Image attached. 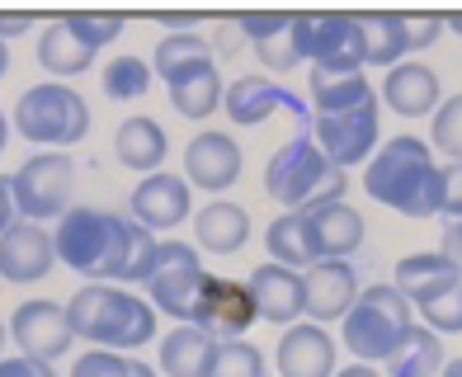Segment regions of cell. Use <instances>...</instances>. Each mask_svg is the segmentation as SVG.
<instances>
[{
  "mask_svg": "<svg viewBox=\"0 0 462 377\" xmlns=\"http://www.w3.org/2000/svg\"><path fill=\"white\" fill-rule=\"evenodd\" d=\"M222 109L231 114L236 128H255V123L274 118L279 109L298 114V99H292L279 80H269V76H236L226 86V95H222Z\"/></svg>",
  "mask_w": 462,
  "mask_h": 377,
  "instance_id": "44dd1931",
  "label": "cell"
},
{
  "mask_svg": "<svg viewBox=\"0 0 462 377\" xmlns=\"http://www.w3.org/2000/svg\"><path fill=\"white\" fill-rule=\"evenodd\" d=\"M0 377H57L52 363H38V359H0Z\"/></svg>",
  "mask_w": 462,
  "mask_h": 377,
  "instance_id": "7bdbcfd3",
  "label": "cell"
},
{
  "mask_svg": "<svg viewBox=\"0 0 462 377\" xmlns=\"http://www.w3.org/2000/svg\"><path fill=\"white\" fill-rule=\"evenodd\" d=\"M165 90H171L175 114H180V118H189V123L213 118V114L222 109V95H226L222 71H217V67H203V71H194V76L175 80V86H165Z\"/></svg>",
  "mask_w": 462,
  "mask_h": 377,
  "instance_id": "4dcf8cb0",
  "label": "cell"
},
{
  "mask_svg": "<svg viewBox=\"0 0 462 377\" xmlns=\"http://www.w3.org/2000/svg\"><path fill=\"white\" fill-rule=\"evenodd\" d=\"M345 170L335 165L311 133L288 137L274 156L264 165V194L283 203L288 213H307V207H321V203H340L345 198Z\"/></svg>",
  "mask_w": 462,
  "mask_h": 377,
  "instance_id": "277c9868",
  "label": "cell"
},
{
  "mask_svg": "<svg viewBox=\"0 0 462 377\" xmlns=\"http://www.w3.org/2000/svg\"><path fill=\"white\" fill-rule=\"evenodd\" d=\"M0 359H5V321H0Z\"/></svg>",
  "mask_w": 462,
  "mask_h": 377,
  "instance_id": "11a10c76",
  "label": "cell"
},
{
  "mask_svg": "<svg viewBox=\"0 0 462 377\" xmlns=\"http://www.w3.org/2000/svg\"><path fill=\"white\" fill-rule=\"evenodd\" d=\"M335 377H383L373 363H349V368H335Z\"/></svg>",
  "mask_w": 462,
  "mask_h": 377,
  "instance_id": "c3c4849f",
  "label": "cell"
},
{
  "mask_svg": "<svg viewBox=\"0 0 462 377\" xmlns=\"http://www.w3.org/2000/svg\"><path fill=\"white\" fill-rule=\"evenodd\" d=\"M359 19V43H364V67H402L406 61V33L402 14H354Z\"/></svg>",
  "mask_w": 462,
  "mask_h": 377,
  "instance_id": "83f0119b",
  "label": "cell"
},
{
  "mask_svg": "<svg viewBox=\"0 0 462 377\" xmlns=\"http://www.w3.org/2000/svg\"><path fill=\"white\" fill-rule=\"evenodd\" d=\"M279 377H335V335L317 321H298L279 340Z\"/></svg>",
  "mask_w": 462,
  "mask_h": 377,
  "instance_id": "d6986e66",
  "label": "cell"
},
{
  "mask_svg": "<svg viewBox=\"0 0 462 377\" xmlns=\"http://www.w3.org/2000/svg\"><path fill=\"white\" fill-rule=\"evenodd\" d=\"M411 307H420V317H425V326L434 335H457L462 330V274L430 288L425 298H415Z\"/></svg>",
  "mask_w": 462,
  "mask_h": 377,
  "instance_id": "e575fe53",
  "label": "cell"
},
{
  "mask_svg": "<svg viewBox=\"0 0 462 377\" xmlns=\"http://www.w3.org/2000/svg\"><path fill=\"white\" fill-rule=\"evenodd\" d=\"M402 33H406V48L411 52H425V48L439 43L444 19H439V14H402Z\"/></svg>",
  "mask_w": 462,
  "mask_h": 377,
  "instance_id": "ab89813d",
  "label": "cell"
},
{
  "mask_svg": "<svg viewBox=\"0 0 462 377\" xmlns=\"http://www.w3.org/2000/svg\"><path fill=\"white\" fill-rule=\"evenodd\" d=\"M38 67L48 76H86L95 67V48L80 43L67 19H52L43 38H38Z\"/></svg>",
  "mask_w": 462,
  "mask_h": 377,
  "instance_id": "4316f807",
  "label": "cell"
},
{
  "mask_svg": "<svg viewBox=\"0 0 462 377\" xmlns=\"http://www.w3.org/2000/svg\"><path fill=\"white\" fill-rule=\"evenodd\" d=\"M57 269V245L52 232L38 222L19 217L5 236H0V279L5 283H38Z\"/></svg>",
  "mask_w": 462,
  "mask_h": 377,
  "instance_id": "9a60e30c",
  "label": "cell"
},
{
  "mask_svg": "<svg viewBox=\"0 0 462 377\" xmlns=\"http://www.w3.org/2000/svg\"><path fill=\"white\" fill-rule=\"evenodd\" d=\"M364 194L411 222L439 217L444 213V165H439L430 142L411 133L387 137L364 165Z\"/></svg>",
  "mask_w": 462,
  "mask_h": 377,
  "instance_id": "7a4b0ae2",
  "label": "cell"
},
{
  "mask_svg": "<svg viewBox=\"0 0 462 377\" xmlns=\"http://www.w3.org/2000/svg\"><path fill=\"white\" fill-rule=\"evenodd\" d=\"M241 165H245V156H241V146L231 133L208 128L184 146V179L194 188H208V194H222V188L236 184Z\"/></svg>",
  "mask_w": 462,
  "mask_h": 377,
  "instance_id": "2e32d148",
  "label": "cell"
},
{
  "mask_svg": "<svg viewBox=\"0 0 462 377\" xmlns=\"http://www.w3.org/2000/svg\"><path fill=\"white\" fill-rule=\"evenodd\" d=\"M194 241L208 255H236V250L250 241V213L241 203L213 198L208 207L194 213Z\"/></svg>",
  "mask_w": 462,
  "mask_h": 377,
  "instance_id": "7402d4cb",
  "label": "cell"
},
{
  "mask_svg": "<svg viewBox=\"0 0 462 377\" xmlns=\"http://www.w3.org/2000/svg\"><path fill=\"white\" fill-rule=\"evenodd\" d=\"M57 264L90 283H146L156 260V236L142 222L109 207H71L52 232Z\"/></svg>",
  "mask_w": 462,
  "mask_h": 377,
  "instance_id": "6da1fadb",
  "label": "cell"
},
{
  "mask_svg": "<svg viewBox=\"0 0 462 377\" xmlns=\"http://www.w3.org/2000/svg\"><path fill=\"white\" fill-rule=\"evenodd\" d=\"M264 250L269 260L292 269V274H302V269H311L317 260H311V245H307V232H302V213H283L264 226Z\"/></svg>",
  "mask_w": 462,
  "mask_h": 377,
  "instance_id": "1f68e13d",
  "label": "cell"
},
{
  "mask_svg": "<svg viewBox=\"0 0 462 377\" xmlns=\"http://www.w3.org/2000/svg\"><path fill=\"white\" fill-rule=\"evenodd\" d=\"M10 128L33 146H76L90 133V104L67 80H38L14 99Z\"/></svg>",
  "mask_w": 462,
  "mask_h": 377,
  "instance_id": "8992f818",
  "label": "cell"
},
{
  "mask_svg": "<svg viewBox=\"0 0 462 377\" xmlns=\"http://www.w3.org/2000/svg\"><path fill=\"white\" fill-rule=\"evenodd\" d=\"M24 29H33V14H0V38H5V33H24Z\"/></svg>",
  "mask_w": 462,
  "mask_h": 377,
  "instance_id": "bcb514c9",
  "label": "cell"
},
{
  "mask_svg": "<svg viewBox=\"0 0 462 377\" xmlns=\"http://www.w3.org/2000/svg\"><path fill=\"white\" fill-rule=\"evenodd\" d=\"M444 222H462V165H444Z\"/></svg>",
  "mask_w": 462,
  "mask_h": 377,
  "instance_id": "b9f144b4",
  "label": "cell"
},
{
  "mask_svg": "<svg viewBox=\"0 0 462 377\" xmlns=\"http://www.w3.org/2000/svg\"><path fill=\"white\" fill-rule=\"evenodd\" d=\"M444 24H448L453 33H462V14H448V19H444Z\"/></svg>",
  "mask_w": 462,
  "mask_h": 377,
  "instance_id": "db71d44e",
  "label": "cell"
},
{
  "mask_svg": "<svg viewBox=\"0 0 462 377\" xmlns=\"http://www.w3.org/2000/svg\"><path fill=\"white\" fill-rule=\"evenodd\" d=\"M5 71H10V43L0 38V76H5Z\"/></svg>",
  "mask_w": 462,
  "mask_h": 377,
  "instance_id": "816d5d0a",
  "label": "cell"
},
{
  "mask_svg": "<svg viewBox=\"0 0 462 377\" xmlns=\"http://www.w3.org/2000/svg\"><path fill=\"white\" fill-rule=\"evenodd\" d=\"M5 142H10V118H5V109H0V152H5Z\"/></svg>",
  "mask_w": 462,
  "mask_h": 377,
  "instance_id": "f907efd6",
  "label": "cell"
},
{
  "mask_svg": "<svg viewBox=\"0 0 462 377\" xmlns=\"http://www.w3.org/2000/svg\"><path fill=\"white\" fill-rule=\"evenodd\" d=\"M292 43H298V57L311 61V67L364 71V43H359V19L354 14H335V10L292 14Z\"/></svg>",
  "mask_w": 462,
  "mask_h": 377,
  "instance_id": "30bf717a",
  "label": "cell"
},
{
  "mask_svg": "<svg viewBox=\"0 0 462 377\" xmlns=\"http://www.w3.org/2000/svg\"><path fill=\"white\" fill-rule=\"evenodd\" d=\"M430 146L434 156H448V165H462V90L448 95L430 118Z\"/></svg>",
  "mask_w": 462,
  "mask_h": 377,
  "instance_id": "d590c367",
  "label": "cell"
},
{
  "mask_svg": "<svg viewBox=\"0 0 462 377\" xmlns=\"http://www.w3.org/2000/svg\"><path fill=\"white\" fill-rule=\"evenodd\" d=\"M439 255H444L457 274H462V222H448L444 226V241H439Z\"/></svg>",
  "mask_w": 462,
  "mask_h": 377,
  "instance_id": "ee69618b",
  "label": "cell"
},
{
  "mask_svg": "<svg viewBox=\"0 0 462 377\" xmlns=\"http://www.w3.org/2000/svg\"><path fill=\"white\" fill-rule=\"evenodd\" d=\"M165 128L156 118H146V114H128L118 123V133H114V156L118 165H128V170L137 175H156L161 170V161H165Z\"/></svg>",
  "mask_w": 462,
  "mask_h": 377,
  "instance_id": "cb8c5ba5",
  "label": "cell"
},
{
  "mask_svg": "<svg viewBox=\"0 0 462 377\" xmlns=\"http://www.w3.org/2000/svg\"><path fill=\"white\" fill-rule=\"evenodd\" d=\"M307 90L317 114H340V109H359V104L377 99V90L368 86V76L359 67H311Z\"/></svg>",
  "mask_w": 462,
  "mask_h": 377,
  "instance_id": "d4e9b609",
  "label": "cell"
},
{
  "mask_svg": "<svg viewBox=\"0 0 462 377\" xmlns=\"http://www.w3.org/2000/svg\"><path fill=\"white\" fill-rule=\"evenodd\" d=\"M208 377H264V354L250 340H217Z\"/></svg>",
  "mask_w": 462,
  "mask_h": 377,
  "instance_id": "8d00e7d4",
  "label": "cell"
},
{
  "mask_svg": "<svg viewBox=\"0 0 462 377\" xmlns=\"http://www.w3.org/2000/svg\"><path fill=\"white\" fill-rule=\"evenodd\" d=\"M307 133L340 170L368 165L377 152V137H383V99H368L359 109H340V114H317Z\"/></svg>",
  "mask_w": 462,
  "mask_h": 377,
  "instance_id": "9c48e42d",
  "label": "cell"
},
{
  "mask_svg": "<svg viewBox=\"0 0 462 377\" xmlns=\"http://www.w3.org/2000/svg\"><path fill=\"white\" fill-rule=\"evenodd\" d=\"M128 377H156V368H152V363H142V359H133V368H128Z\"/></svg>",
  "mask_w": 462,
  "mask_h": 377,
  "instance_id": "681fc988",
  "label": "cell"
},
{
  "mask_svg": "<svg viewBox=\"0 0 462 377\" xmlns=\"http://www.w3.org/2000/svg\"><path fill=\"white\" fill-rule=\"evenodd\" d=\"M10 188L24 222H38V226L52 217L61 222L71 213V194H76V161L67 152H38L10 175Z\"/></svg>",
  "mask_w": 462,
  "mask_h": 377,
  "instance_id": "52a82bcc",
  "label": "cell"
},
{
  "mask_svg": "<svg viewBox=\"0 0 462 377\" xmlns=\"http://www.w3.org/2000/svg\"><path fill=\"white\" fill-rule=\"evenodd\" d=\"M208 48H213V61L222 57V61H231L241 48H245V33H241V19H222L217 24V33L208 38Z\"/></svg>",
  "mask_w": 462,
  "mask_h": 377,
  "instance_id": "60d3db41",
  "label": "cell"
},
{
  "mask_svg": "<svg viewBox=\"0 0 462 377\" xmlns=\"http://www.w3.org/2000/svg\"><path fill=\"white\" fill-rule=\"evenodd\" d=\"M133 354H114V349H86L71 363V377H128Z\"/></svg>",
  "mask_w": 462,
  "mask_h": 377,
  "instance_id": "f35d334b",
  "label": "cell"
},
{
  "mask_svg": "<svg viewBox=\"0 0 462 377\" xmlns=\"http://www.w3.org/2000/svg\"><path fill=\"white\" fill-rule=\"evenodd\" d=\"M377 99L402 118H420V114L434 118V109L444 104V95H439V71L425 67V61H402V67H392L383 76V95Z\"/></svg>",
  "mask_w": 462,
  "mask_h": 377,
  "instance_id": "ffe728a7",
  "label": "cell"
},
{
  "mask_svg": "<svg viewBox=\"0 0 462 377\" xmlns=\"http://www.w3.org/2000/svg\"><path fill=\"white\" fill-rule=\"evenodd\" d=\"M67 321L76 340H95V349L133 354L156 340V307L118 283H86L67 298Z\"/></svg>",
  "mask_w": 462,
  "mask_h": 377,
  "instance_id": "3957f363",
  "label": "cell"
},
{
  "mask_svg": "<svg viewBox=\"0 0 462 377\" xmlns=\"http://www.w3.org/2000/svg\"><path fill=\"white\" fill-rule=\"evenodd\" d=\"M156 24L175 29V33H194V14H156Z\"/></svg>",
  "mask_w": 462,
  "mask_h": 377,
  "instance_id": "7dc6e473",
  "label": "cell"
},
{
  "mask_svg": "<svg viewBox=\"0 0 462 377\" xmlns=\"http://www.w3.org/2000/svg\"><path fill=\"white\" fill-rule=\"evenodd\" d=\"M255 302H250V288L236 279H222V274H208L203 283V298H199V317L194 326L208 330L213 340H241V335L255 326Z\"/></svg>",
  "mask_w": 462,
  "mask_h": 377,
  "instance_id": "7c38bea8",
  "label": "cell"
},
{
  "mask_svg": "<svg viewBox=\"0 0 462 377\" xmlns=\"http://www.w3.org/2000/svg\"><path fill=\"white\" fill-rule=\"evenodd\" d=\"M302 232L311 245V260H349L354 250L364 245V213L340 203H321V207H307L302 213Z\"/></svg>",
  "mask_w": 462,
  "mask_h": 377,
  "instance_id": "5bb4252c",
  "label": "cell"
},
{
  "mask_svg": "<svg viewBox=\"0 0 462 377\" xmlns=\"http://www.w3.org/2000/svg\"><path fill=\"white\" fill-rule=\"evenodd\" d=\"M203 283H208V269H203L194 245L189 241H156V260H152V274H146V292H152L156 311L175 317L180 326H194Z\"/></svg>",
  "mask_w": 462,
  "mask_h": 377,
  "instance_id": "ba28073f",
  "label": "cell"
},
{
  "mask_svg": "<svg viewBox=\"0 0 462 377\" xmlns=\"http://www.w3.org/2000/svg\"><path fill=\"white\" fill-rule=\"evenodd\" d=\"M61 19H67L71 33L80 38V43H90L95 52L123 33V14H90V10H80V14H61Z\"/></svg>",
  "mask_w": 462,
  "mask_h": 377,
  "instance_id": "74e56055",
  "label": "cell"
},
{
  "mask_svg": "<svg viewBox=\"0 0 462 377\" xmlns=\"http://www.w3.org/2000/svg\"><path fill=\"white\" fill-rule=\"evenodd\" d=\"M411 326L415 307L406 292H396V283H368L345 317V349L359 363H387L396 345L411 335Z\"/></svg>",
  "mask_w": 462,
  "mask_h": 377,
  "instance_id": "5b68a950",
  "label": "cell"
},
{
  "mask_svg": "<svg viewBox=\"0 0 462 377\" xmlns=\"http://www.w3.org/2000/svg\"><path fill=\"white\" fill-rule=\"evenodd\" d=\"M307 317L326 326V321H345L349 317V307L359 302V269H354L349 260H321V264H311L307 274Z\"/></svg>",
  "mask_w": 462,
  "mask_h": 377,
  "instance_id": "e0dca14e",
  "label": "cell"
},
{
  "mask_svg": "<svg viewBox=\"0 0 462 377\" xmlns=\"http://www.w3.org/2000/svg\"><path fill=\"white\" fill-rule=\"evenodd\" d=\"M439 377H462V359H448V363H444V372H439Z\"/></svg>",
  "mask_w": 462,
  "mask_h": 377,
  "instance_id": "f5cc1de1",
  "label": "cell"
},
{
  "mask_svg": "<svg viewBox=\"0 0 462 377\" xmlns=\"http://www.w3.org/2000/svg\"><path fill=\"white\" fill-rule=\"evenodd\" d=\"M245 288H250V302H255L260 321L298 326V317L307 311V283H302V274H292L283 264H260L245 279Z\"/></svg>",
  "mask_w": 462,
  "mask_h": 377,
  "instance_id": "ac0fdd59",
  "label": "cell"
},
{
  "mask_svg": "<svg viewBox=\"0 0 462 377\" xmlns=\"http://www.w3.org/2000/svg\"><path fill=\"white\" fill-rule=\"evenodd\" d=\"M189 207H194V198H189V179L184 175H171V170L142 175V184L128 194V217L142 222L152 236L180 226L189 217Z\"/></svg>",
  "mask_w": 462,
  "mask_h": 377,
  "instance_id": "4fadbf2b",
  "label": "cell"
},
{
  "mask_svg": "<svg viewBox=\"0 0 462 377\" xmlns=\"http://www.w3.org/2000/svg\"><path fill=\"white\" fill-rule=\"evenodd\" d=\"M217 340L199 326H175L171 335H161V372L165 377H208Z\"/></svg>",
  "mask_w": 462,
  "mask_h": 377,
  "instance_id": "484cf974",
  "label": "cell"
},
{
  "mask_svg": "<svg viewBox=\"0 0 462 377\" xmlns=\"http://www.w3.org/2000/svg\"><path fill=\"white\" fill-rule=\"evenodd\" d=\"M152 61L146 57H133V52H123V57H114L109 67H104V76H99V86H104V95H109L114 104H133V99H142L146 90H152Z\"/></svg>",
  "mask_w": 462,
  "mask_h": 377,
  "instance_id": "d6a6232c",
  "label": "cell"
},
{
  "mask_svg": "<svg viewBox=\"0 0 462 377\" xmlns=\"http://www.w3.org/2000/svg\"><path fill=\"white\" fill-rule=\"evenodd\" d=\"M14 222H19V207H14V188H10V179H5V175H0V236H5Z\"/></svg>",
  "mask_w": 462,
  "mask_h": 377,
  "instance_id": "f6af8a7d",
  "label": "cell"
},
{
  "mask_svg": "<svg viewBox=\"0 0 462 377\" xmlns=\"http://www.w3.org/2000/svg\"><path fill=\"white\" fill-rule=\"evenodd\" d=\"M457 269L439 255V250H420V255H406L402 264H396V292H406V298L415 302V298H425L430 288H439L444 279H453Z\"/></svg>",
  "mask_w": 462,
  "mask_h": 377,
  "instance_id": "836d02e7",
  "label": "cell"
},
{
  "mask_svg": "<svg viewBox=\"0 0 462 377\" xmlns=\"http://www.w3.org/2000/svg\"><path fill=\"white\" fill-rule=\"evenodd\" d=\"M444 340L430 326H411V335L387 359V377H439L444 372Z\"/></svg>",
  "mask_w": 462,
  "mask_h": 377,
  "instance_id": "f546056e",
  "label": "cell"
},
{
  "mask_svg": "<svg viewBox=\"0 0 462 377\" xmlns=\"http://www.w3.org/2000/svg\"><path fill=\"white\" fill-rule=\"evenodd\" d=\"M10 340L19 345V354H24V359L52 363V359H61V354L76 345V330H71L67 307H61V302L33 298V302H19V307H14Z\"/></svg>",
  "mask_w": 462,
  "mask_h": 377,
  "instance_id": "8fae6325",
  "label": "cell"
},
{
  "mask_svg": "<svg viewBox=\"0 0 462 377\" xmlns=\"http://www.w3.org/2000/svg\"><path fill=\"white\" fill-rule=\"evenodd\" d=\"M236 19H241V33L250 38L255 57H260L274 76L302 67L298 43H292V14H236Z\"/></svg>",
  "mask_w": 462,
  "mask_h": 377,
  "instance_id": "603a6c76",
  "label": "cell"
},
{
  "mask_svg": "<svg viewBox=\"0 0 462 377\" xmlns=\"http://www.w3.org/2000/svg\"><path fill=\"white\" fill-rule=\"evenodd\" d=\"M203 67H217L213 48H208V38H199V33H171V38H161V43H156L152 71L165 80V86H175V80L194 76V71H203Z\"/></svg>",
  "mask_w": 462,
  "mask_h": 377,
  "instance_id": "f1b7e54d",
  "label": "cell"
}]
</instances>
